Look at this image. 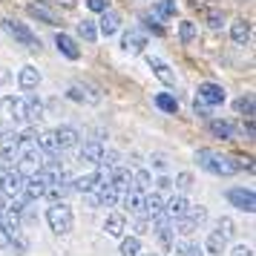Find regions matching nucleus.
<instances>
[{"instance_id":"nucleus-20","label":"nucleus","mask_w":256,"mask_h":256,"mask_svg":"<svg viewBox=\"0 0 256 256\" xmlns=\"http://www.w3.org/2000/svg\"><path fill=\"white\" fill-rule=\"evenodd\" d=\"M204 250H208L210 256H222L224 250H228V239H224L219 230H210L208 233V242H204Z\"/></svg>"},{"instance_id":"nucleus-47","label":"nucleus","mask_w":256,"mask_h":256,"mask_svg":"<svg viewBox=\"0 0 256 256\" xmlns=\"http://www.w3.org/2000/svg\"><path fill=\"white\" fill-rule=\"evenodd\" d=\"M244 132H248V138H254V118H244Z\"/></svg>"},{"instance_id":"nucleus-4","label":"nucleus","mask_w":256,"mask_h":256,"mask_svg":"<svg viewBox=\"0 0 256 256\" xmlns=\"http://www.w3.org/2000/svg\"><path fill=\"white\" fill-rule=\"evenodd\" d=\"M228 202H230L236 210H242V213H254L256 210L254 190H244V187H230V190H228Z\"/></svg>"},{"instance_id":"nucleus-34","label":"nucleus","mask_w":256,"mask_h":256,"mask_svg":"<svg viewBox=\"0 0 256 256\" xmlns=\"http://www.w3.org/2000/svg\"><path fill=\"white\" fill-rule=\"evenodd\" d=\"M216 230H219L222 236H224V239H230L233 233H236V224H233V222L228 219V216H219V222H216Z\"/></svg>"},{"instance_id":"nucleus-39","label":"nucleus","mask_w":256,"mask_h":256,"mask_svg":"<svg viewBox=\"0 0 256 256\" xmlns=\"http://www.w3.org/2000/svg\"><path fill=\"white\" fill-rule=\"evenodd\" d=\"M176 187H178V190H190V187H193V176L190 173H178L176 176Z\"/></svg>"},{"instance_id":"nucleus-41","label":"nucleus","mask_w":256,"mask_h":256,"mask_svg":"<svg viewBox=\"0 0 256 256\" xmlns=\"http://www.w3.org/2000/svg\"><path fill=\"white\" fill-rule=\"evenodd\" d=\"M144 24H147V29H150L152 35H164V26L156 20V18H150V14H144Z\"/></svg>"},{"instance_id":"nucleus-42","label":"nucleus","mask_w":256,"mask_h":256,"mask_svg":"<svg viewBox=\"0 0 256 256\" xmlns=\"http://www.w3.org/2000/svg\"><path fill=\"white\" fill-rule=\"evenodd\" d=\"M86 6H90L92 12H106V9H110V0H86Z\"/></svg>"},{"instance_id":"nucleus-23","label":"nucleus","mask_w":256,"mask_h":256,"mask_svg":"<svg viewBox=\"0 0 256 256\" xmlns=\"http://www.w3.org/2000/svg\"><path fill=\"white\" fill-rule=\"evenodd\" d=\"M208 127H210V132H213L216 138H233V136H236L233 124H230V121H224V118H213Z\"/></svg>"},{"instance_id":"nucleus-1","label":"nucleus","mask_w":256,"mask_h":256,"mask_svg":"<svg viewBox=\"0 0 256 256\" xmlns=\"http://www.w3.org/2000/svg\"><path fill=\"white\" fill-rule=\"evenodd\" d=\"M196 162L202 170H208V173L213 176H233L242 170V164H236V158H230V156H222V152L216 150H198L196 152Z\"/></svg>"},{"instance_id":"nucleus-22","label":"nucleus","mask_w":256,"mask_h":256,"mask_svg":"<svg viewBox=\"0 0 256 256\" xmlns=\"http://www.w3.org/2000/svg\"><path fill=\"white\" fill-rule=\"evenodd\" d=\"M104 230L110 233V236H124V230H127V219L121 216V213H110L104 222Z\"/></svg>"},{"instance_id":"nucleus-9","label":"nucleus","mask_w":256,"mask_h":256,"mask_svg":"<svg viewBox=\"0 0 256 256\" xmlns=\"http://www.w3.org/2000/svg\"><path fill=\"white\" fill-rule=\"evenodd\" d=\"M121 46H124V52L138 55V52H144V46H147V38H144V32H138V29H130V32H124Z\"/></svg>"},{"instance_id":"nucleus-37","label":"nucleus","mask_w":256,"mask_h":256,"mask_svg":"<svg viewBox=\"0 0 256 256\" xmlns=\"http://www.w3.org/2000/svg\"><path fill=\"white\" fill-rule=\"evenodd\" d=\"M176 256H202V248L198 244H190V242H182L176 248Z\"/></svg>"},{"instance_id":"nucleus-27","label":"nucleus","mask_w":256,"mask_h":256,"mask_svg":"<svg viewBox=\"0 0 256 256\" xmlns=\"http://www.w3.org/2000/svg\"><path fill=\"white\" fill-rule=\"evenodd\" d=\"M156 106L164 110V112H178V101H176L170 92H158L156 95Z\"/></svg>"},{"instance_id":"nucleus-2","label":"nucleus","mask_w":256,"mask_h":256,"mask_svg":"<svg viewBox=\"0 0 256 256\" xmlns=\"http://www.w3.org/2000/svg\"><path fill=\"white\" fill-rule=\"evenodd\" d=\"M46 222L52 233H58V236H66L72 230V224H75V216H72V208L70 204H64V202H52V208L46 210Z\"/></svg>"},{"instance_id":"nucleus-51","label":"nucleus","mask_w":256,"mask_h":256,"mask_svg":"<svg viewBox=\"0 0 256 256\" xmlns=\"http://www.w3.org/2000/svg\"><path fill=\"white\" fill-rule=\"evenodd\" d=\"M0 182H3V176H0Z\"/></svg>"},{"instance_id":"nucleus-31","label":"nucleus","mask_w":256,"mask_h":256,"mask_svg":"<svg viewBox=\"0 0 256 256\" xmlns=\"http://www.w3.org/2000/svg\"><path fill=\"white\" fill-rule=\"evenodd\" d=\"M233 106H236V112L244 118H254V98L250 95H242V98H236L233 101Z\"/></svg>"},{"instance_id":"nucleus-13","label":"nucleus","mask_w":256,"mask_h":256,"mask_svg":"<svg viewBox=\"0 0 256 256\" xmlns=\"http://www.w3.org/2000/svg\"><path fill=\"white\" fill-rule=\"evenodd\" d=\"M118 29H121V18H118L116 12H101V20H98V32L104 38H110V35H116Z\"/></svg>"},{"instance_id":"nucleus-26","label":"nucleus","mask_w":256,"mask_h":256,"mask_svg":"<svg viewBox=\"0 0 256 256\" xmlns=\"http://www.w3.org/2000/svg\"><path fill=\"white\" fill-rule=\"evenodd\" d=\"M152 184V176L147 173V170H136L132 173V190H141V193H147Z\"/></svg>"},{"instance_id":"nucleus-21","label":"nucleus","mask_w":256,"mask_h":256,"mask_svg":"<svg viewBox=\"0 0 256 256\" xmlns=\"http://www.w3.org/2000/svg\"><path fill=\"white\" fill-rule=\"evenodd\" d=\"M147 64H150V70L156 72V78H158V81H164V84H176V75H173V70H170V66H167V64H164L162 58H147Z\"/></svg>"},{"instance_id":"nucleus-33","label":"nucleus","mask_w":256,"mask_h":256,"mask_svg":"<svg viewBox=\"0 0 256 256\" xmlns=\"http://www.w3.org/2000/svg\"><path fill=\"white\" fill-rule=\"evenodd\" d=\"M95 187V173H86V176H81V178H75V190L78 193H90Z\"/></svg>"},{"instance_id":"nucleus-10","label":"nucleus","mask_w":256,"mask_h":256,"mask_svg":"<svg viewBox=\"0 0 256 256\" xmlns=\"http://www.w3.org/2000/svg\"><path fill=\"white\" fill-rule=\"evenodd\" d=\"M55 46H58L70 60L81 58V46H78V40H75V38H70V35H64V32H58V35H55Z\"/></svg>"},{"instance_id":"nucleus-44","label":"nucleus","mask_w":256,"mask_h":256,"mask_svg":"<svg viewBox=\"0 0 256 256\" xmlns=\"http://www.w3.org/2000/svg\"><path fill=\"white\" fill-rule=\"evenodd\" d=\"M9 244H12V233L0 224V248H9Z\"/></svg>"},{"instance_id":"nucleus-12","label":"nucleus","mask_w":256,"mask_h":256,"mask_svg":"<svg viewBox=\"0 0 256 256\" xmlns=\"http://www.w3.org/2000/svg\"><path fill=\"white\" fill-rule=\"evenodd\" d=\"M164 213V196L158 190H152V193H144V216L152 219V216H158Z\"/></svg>"},{"instance_id":"nucleus-6","label":"nucleus","mask_w":256,"mask_h":256,"mask_svg":"<svg viewBox=\"0 0 256 256\" xmlns=\"http://www.w3.org/2000/svg\"><path fill=\"white\" fill-rule=\"evenodd\" d=\"M198 98L210 106H219V104H224V90H222V84L204 81V84H198Z\"/></svg>"},{"instance_id":"nucleus-32","label":"nucleus","mask_w":256,"mask_h":256,"mask_svg":"<svg viewBox=\"0 0 256 256\" xmlns=\"http://www.w3.org/2000/svg\"><path fill=\"white\" fill-rule=\"evenodd\" d=\"M156 18H176V0H158L156 3Z\"/></svg>"},{"instance_id":"nucleus-16","label":"nucleus","mask_w":256,"mask_h":256,"mask_svg":"<svg viewBox=\"0 0 256 256\" xmlns=\"http://www.w3.org/2000/svg\"><path fill=\"white\" fill-rule=\"evenodd\" d=\"M38 147L46 152L49 158H55V156L60 152L58 138H55V130H44V132H38Z\"/></svg>"},{"instance_id":"nucleus-18","label":"nucleus","mask_w":256,"mask_h":256,"mask_svg":"<svg viewBox=\"0 0 256 256\" xmlns=\"http://www.w3.org/2000/svg\"><path fill=\"white\" fill-rule=\"evenodd\" d=\"M66 95H70L72 101H90V104H98V101H101L98 90H92V86H81V84L70 86V92H66Z\"/></svg>"},{"instance_id":"nucleus-46","label":"nucleus","mask_w":256,"mask_h":256,"mask_svg":"<svg viewBox=\"0 0 256 256\" xmlns=\"http://www.w3.org/2000/svg\"><path fill=\"white\" fill-rule=\"evenodd\" d=\"M156 184H158V190H170V187H173V182H170V178H167V176H162V178H158V182H156Z\"/></svg>"},{"instance_id":"nucleus-17","label":"nucleus","mask_w":256,"mask_h":256,"mask_svg":"<svg viewBox=\"0 0 256 256\" xmlns=\"http://www.w3.org/2000/svg\"><path fill=\"white\" fill-rule=\"evenodd\" d=\"M40 116H44V101L29 92L24 98V121H38Z\"/></svg>"},{"instance_id":"nucleus-14","label":"nucleus","mask_w":256,"mask_h":256,"mask_svg":"<svg viewBox=\"0 0 256 256\" xmlns=\"http://www.w3.org/2000/svg\"><path fill=\"white\" fill-rule=\"evenodd\" d=\"M38 84H40V72H38L35 66H24L20 75H18V86H20L24 92H32V90H38Z\"/></svg>"},{"instance_id":"nucleus-3","label":"nucleus","mask_w":256,"mask_h":256,"mask_svg":"<svg viewBox=\"0 0 256 256\" xmlns=\"http://www.w3.org/2000/svg\"><path fill=\"white\" fill-rule=\"evenodd\" d=\"M3 29H6V32H9V35H12L14 40L20 44V46H26V49H40V38H38L35 32L29 29V26H24V24H18V20H9V18H6V20H3Z\"/></svg>"},{"instance_id":"nucleus-35","label":"nucleus","mask_w":256,"mask_h":256,"mask_svg":"<svg viewBox=\"0 0 256 256\" xmlns=\"http://www.w3.org/2000/svg\"><path fill=\"white\" fill-rule=\"evenodd\" d=\"M0 144H3V147H14V144H18V130L0 127Z\"/></svg>"},{"instance_id":"nucleus-19","label":"nucleus","mask_w":256,"mask_h":256,"mask_svg":"<svg viewBox=\"0 0 256 256\" xmlns=\"http://www.w3.org/2000/svg\"><path fill=\"white\" fill-rule=\"evenodd\" d=\"M124 208L136 216H144V193L141 190H124Z\"/></svg>"},{"instance_id":"nucleus-30","label":"nucleus","mask_w":256,"mask_h":256,"mask_svg":"<svg viewBox=\"0 0 256 256\" xmlns=\"http://www.w3.org/2000/svg\"><path fill=\"white\" fill-rule=\"evenodd\" d=\"M29 14L38 18V20H44V24H49V26H58V18L49 12V9H44V6H35V3H32V6H29Z\"/></svg>"},{"instance_id":"nucleus-28","label":"nucleus","mask_w":256,"mask_h":256,"mask_svg":"<svg viewBox=\"0 0 256 256\" xmlns=\"http://www.w3.org/2000/svg\"><path fill=\"white\" fill-rule=\"evenodd\" d=\"M78 38L86 40V44H92L95 38H98V26H95V20H84V24H78Z\"/></svg>"},{"instance_id":"nucleus-29","label":"nucleus","mask_w":256,"mask_h":256,"mask_svg":"<svg viewBox=\"0 0 256 256\" xmlns=\"http://www.w3.org/2000/svg\"><path fill=\"white\" fill-rule=\"evenodd\" d=\"M141 254V236H127L121 242V256H138Z\"/></svg>"},{"instance_id":"nucleus-15","label":"nucleus","mask_w":256,"mask_h":256,"mask_svg":"<svg viewBox=\"0 0 256 256\" xmlns=\"http://www.w3.org/2000/svg\"><path fill=\"white\" fill-rule=\"evenodd\" d=\"M110 184L116 187L118 193H124V190H132V173H130V167H121V164H118L116 170H112V178H110Z\"/></svg>"},{"instance_id":"nucleus-48","label":"nucleus","mask_w":256,"mask_h":256,"mask_svg":"<svg viewBox=\"0 0 256 256\" xmlns=\"http://www.w3.org/2000/svg\"><path fill=\"white\" fill-rule=\"evenodd\" d=\"M204 3H208V0H190V6H196V9L198 6H204Z\"/></svg>"},{"instance_id":"nucleus-43","label":"nucleus","mask_w":256,"mask_h":256,"mask_svg":"<svg viewBox=\"0 0 256 256\" xmlns=\"http://www.w3.org/2000/svg\"><path fill=\"white\" fill-rule=\"evenodd\" d=\"M150 228H152L150 219H147V216H141L138 224H136V233H138V236H141V233H150Z\"/></svg>"},{"instance_id":"nucleus-45","label":"nucleus","mask_w":256,"mask_h":256,"mask_svg":"<svg viewBox=\"0 0 256 256\" xmlns=\"http://www.w3.org/2000/svg\"><path fill=\"white\" fill-rule=\"evenodd\" d=\"M230 256H254V250H250L248 244H236V248H233V254H230Z\"/></svg>"},{"instance_id":"nucleus-49","label":"nucleus","mask_w":256,"mask_h":256,"mask_svg":"<svg viewBox=\"0 0 256 256\" xmlns=\"http://www.w3.org/2000/svg\"><path fill=\"white\" fill-rule=\"evenodd\" d=\"M3 210H6V204H3V202H0V216H3Z\"/></svg>"},{"instance_id":"nucleus-40","label":"nucleus","mask_w":256,"mask_h":256,"mask_svg":"<svg viewBox=\"0 0 256 256\" xmlns=\"http://www.w3.org/2000/svg\"><path fill=\"white\" fill-rule=\"evenodd\" d=\"M193 112H196L198 118H208L210 116V104H204L202 98H196V101H193Z\"/></svg>"},{"instance_id":"nucleus-24","label":"nucleus","mask_w":256,"mask_h":256,"mask_svg":"<svg viewBox=\"0 0 256 256\" xmlns=\"http://www.w3.org/2000/svg\"><path fill=\"white\" fill-rule=\"evenodd\" d=\"M230 38H233V44L244 46V44L250 40V24H248V20H236V24L230 26Z\"/></svg>"},{"instance_id":"nucleus-8","label":"nucleus","mask_w":256,"mask_h":256,"mask_svg":"<svg viewBox=\"0 0 256 256\" xmlns=\"http://www.w3.org/2000/svg\"><path fill=\"white\" fill-rule=\"evenodd\" d=\"M187 208H190V204H187V198L182 196V193H178V196H170L167 202H164V216H167L170 222H176V219H182V216L187 213Z\"/></svg>"},{"instance_id":"nucleus-38","label":"nucleus","mask_w":256,"mask_h":256,"mask_svg":"<svg viewBox=\"0 0 256 256\" xmlns=\"http://www.w3.org/2000/svg\"><path fill=\"white\" fill-rule=\"evenodd\" d=\"M204 20H208L210 29H219V26L224 24V18H222L219 9H208V12H204Z\"/></svg>"},{"instance_id":"nucleus-25","label":"nucleus","mask_w":256,"mask_h":256,"mask_svg":"<svg viewBox=\"0 0 256 256\" xmlns=\"http://www.w3.org/2000/svg\"><path fill=\"white\" fill-rule=\"evenodd\" d=\"M18 156H20L18 147H3V150H0V170H3V173L14 170V167H18Z\"/></svg>"},{"instance_id":"nucleus-36","label":"nucleus","mask_w":256,"mask_h":256,"mask_svg":"<svg viewBox=\"0 0 256 256\" xmlns=\"http://www.w3.org/2000/svg\"><path fill=\"white\" fill-rule=\"evenodd\" d=\"M178 38H182V44H190V40L196 38V24H190V20H184V24L178 26Z\"/></svg>"},{"instance_id":"nucleus-50","label":"nucleus","mask_w":256,"mask_h":256,"mask_svg":"<svg viewBox=\"0 0 256 256\" xmlns=\"http://www.w3.org/2000/svg\"><path fill=\"white\" fill-rule=\"evenodd\" d=\"M138 256H156V254H138Z\"/></svg>"},{"instance_id":"nucleus-5","label":"nucleus","mask_w":256,"mask_h":256,"mask_svg":"<svg viewBox=\"0 0 256 256\" xmlns=\"http://www.w3.org/2000/svg\"><path fill=\"white\" fill-rule=\"evenodd\" d=\"M24 184H26V176L20 170H9L3 176V182H0V193H6L9 198H18L24 193Z\"/></svg>"},{"instance_id":"nucleus-7","label":"nucleus","mask_w":256,"mask_h":256,"mask_svg":"<svg viewBox=\"0 0 256 256\" xmlns=\"http://www.w3.org/2000/svg\"><path fill=\"white\" fill-rule=\"evenodd\" d=\"M55 138H58V147L60 152L64 150H72V147H78V141H81V132L75 127H70V124H64V127L55 130Z\"/></svg>"},{"instance_id":"nucleus-11","label":"nucleus","mask_w":256,"mask_h":256,"mask_svg":"<svg viewBox=\"0 0 256 256\" xmlns=\"http://www.w3.org/2000/svg\"><path fill=\"white\" fill-rule=\"evenodd\" d=\"M101 156H104V144H101L98 138L86 141V144L81 147V162H86V164H95V167H98Z\"/></svg>"}]
</instances>
